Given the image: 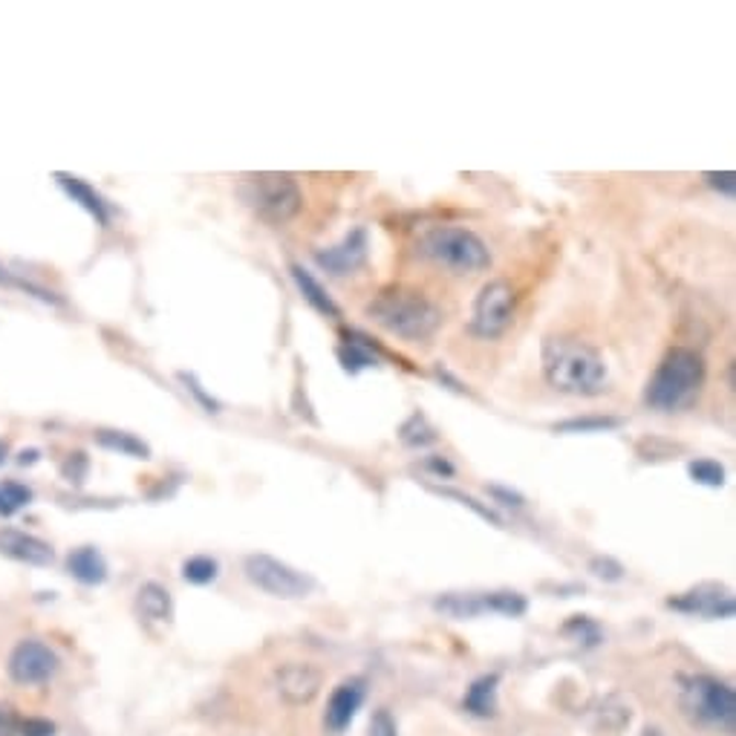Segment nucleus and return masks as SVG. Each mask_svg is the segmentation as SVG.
Listing matches in <instances>:
<instances>
[{"mask_svg":"<svg viewBox=\"0 0 736 736\" xmlns=\"http://www.w3.org/2000/svg\"><path fill=\"white\" fill-rule=\"evenodd\" d=\"M589 570H593L595 578L610 580V584L624 578V566L618 561H612V557H593V561H589Z\"/></svg>","mask_w":736,"mask_h":736,"instance_id":"nucleus-31","label":"nucleus"},{"mask_svg":"<svg viewBox=\"0 0 736 736\" xmlns=\"http://www.w3.org/2000/svg\"><path fill=\"white\" fill-rule=\"evenodd\" d=\"M370 736H399L396 722H393V716H390L388 711H376V713H372Z\"/></svg>","mask_w":736,"mask_h":736,"instance_id":"nucleus-34","label":"nucleus"},{"mask_svg":"<svg viewBox=\"0 0 736 736\" xmlns=\"http://www.w3.org/2000/svg\"><path fill=\"white\" fill-rule=\"evenodd\" d=\"M367 315H370L372 324H379L390 335L407 341L430 338L442 324L439 307L430 298H425L419 289H407V286L381 289L367 307Z\"/></svg>","mask_w":736,"mask_h":736,"instance_id":"nucleus-2","label":"nucleus"},{"mask_svg":"<svg viewBox=\"0 0 736 736\" xmlns=\"http://www.w3.org/2000/svg\"><path fill=\"white\" fill-rule=\"evenodd\" d=\"M367 252H370V238L367 229H353L341 243L330 245V249H318L315 263L330 275H353L367 263Z\"/></svg>","mask_w":736,"mask_h":736,"instance_id":"nucleus-11","label":"nucleus"},{"mask_svg":"<svg viewBox=\"0 0 736 736\" xmlns=\"http://www.w3.org/2000/svg\"><path fill=\"white\" fill-rule=\"evenodd\" d=\"M0 554H7L18 563H30V566H49L56 561V552L49 543L18 529H0Z\"/></svg>","mask_w":736,"mask_h":736,"instance_id":"nucleus-14","label":"nucleus"},{"mask_svg":"<svg viewBox=\"0 0 736 736\" xmlns=\"http://www.w3.org/2000/svg\"><path fill=\"white\" fill-rule=\"evenodd\" d=\"M289 272H292L295 286H298V292L303 295V301H307L309 307L315 309V312H321V315H326V318H341L338 303L330 298V292H326L324 286L318 284L312 272H307L303 266H292Z\"/></svg>","mask_w":736,"mask_h":736,"instance_id":"nucleus-19","label":"nucleus"},{"mask_svg":"<svg viewBox=\"0 0 736 736\" xmlns=\"http://www.w3.org/2000/svg\"><path fill=\"white\" fill-rule=\"evenodd\" d=\"M0 736H21V720L3 705H0Z\"/></svg>","mask_w":736,"mask_h":736,"instance_id":"nucleus-37","label":"nucleus"},{"mask_svg":"<svg viewBox=\"0 0 736 736\" xmlns=\"http://www.w3.org/2000/svg\"><path fill=\"white\" fill-rule=\"evenodd\" d=\"M245 578L252 580L257 589L269 593L272 598H284V601H298L307 598L315 589V580L303 575L301 570H295L289 563L277 561L272 554H249L243 563Z\"/></svg>","mask_w":736,"mask_h":736,"instance_id":"nucleus-7","label":"nucleus"},{"mask_svg":"<svg viewBox=\"0 0 736 736\" xmlns=\"http://www.w3.org/2000/svg\"><path fill=\"white\" fill-rule=\"evenodd\" d=\"M488 491H491V494H494V497L506 499V503H503V506H522V497H520V494H515V491L503 488V485H491Z\"/></svg>","mask_w":736,"mask_h":736,"instance_id":"nucleus-39","label":"nucleus"},{"mask_svg":"<svg viewBox=\"0 0 736 736\" xmlns=\"http://www.w3.org/2000/svg\"><path fill=\"white\" fill-rule=\"evenodd\" d=\"M217 575H220V563L208 554H194L183 563V578L194 586H208L215 584Z\"/></svg>","mask_w":736,"mask_h":736,"instance_id":"nucleus-26","label":"nucleus"},{"mask_svg":"<svg viewBox=\"0 0 736 736\" xmlns=\"http://www.w3.org/2000/svg\"><path fill=\"white\" fill-rule=\"evenodd\" d=\"M688 476L697 485H705V488H722L725 485V468L716 460L688 462Z\"/></svg>","mask_w":736,"mask_h":736,"instance_id":"nucleus-28","label":"nucleus"},{"mask_svg":"<svg viewBox=\"0 0 736 736\" xmlns=\"http://www.w3.org/2000/svg\"><path fill=\"white\" fill-rule=\"evenodd\" d=\"M32 503V491L26 485L15 483V480H7L0 483V515L12 517L15 511H21L24 506Z\"/></svg>","mask_w":736,"mask_h":736,"instance_id":"nucleus-27","label":"nucleus"},{"mask_svg":"<svg viewBox=\"0 0 736 736\" xmlns=\"http://www.w3.org/2000/svg\"><path fill=\"white\" fill-rule=\"evenodd\" d=\"M245 203L254 208V215L272 226H284L292 220L303 206L301 188L292 174H252L243 183Z\"/></svg>","mask_w":736,"mask_h":736,"instance_id":"nucleus-6","label":"nucleus"},{"mask_svg":"<svg viewBox=\"0 0 736 736\" xmlns=\"http://www.w3.org/2000/svg\"><path fill=\"white\" fill-rule=\"evenodd\" d=\"M705 183L711 185L713 191H720V194H725V197H734L736 174H734V171H722V174H716V171H708Z\"/></svg>","mask_w":736,"mask_h":736,"instance_id":"nucleus-32","label":"nucleus"},{"mask_svg":"<svg viewBox=\"0 0 736 736\" xmlns=\"http://www.w3.org/2000/svg\"><path fill=\"white\" fill-rule=\"evenodd\" d=\"M483 603L485 612H499V616L508 618H520L529 610V601L520 593H508V589H503V593H483Z\"/></svg>","mask_w":736,"mask_h":736,"instance_id":"nucleus-25","label":"nucleus"},{"mask_svg":"<svg viewBox=\"0 0 736 736\" xmlns=\"http://www.w3.org/2000/svg\"><path fill=\"white\" fill-rule=\"evenodd\" d=\"M705 384V358L697 349L674 347L647 381L644 402L658 413H679L697 402Z\"/></svg>","mask_w":736,"mask_h":736,"instance_id":"nucleus-3","label":"nucleus"},{"mask_svg":"<svg viewBox=\"0 0 736 736\" xmlns=\"http://www.w3.org/2000/svg\"><path fill=\"white\" fill-rule=\"evenodd\" d=\"M679 705L693 725L720 731L725 736L736 734V693L725 681L713 676H685Z\"/></svg>","mask_w":736,"mask_h":736,"instance_id":"nucleus-4","label":"nucleus"},{"mask_svg":"<svg viewBox=\"0 0 736 736\" xmlns=\"http://www.w3.org/2000/svg\"><path fill=\"white\" fill-rule=\"evenodd\" d=\"M399 439L407 448H428V445H434L439 439V434H436V428L430 425L425 413H413L411 419L402 425V430H399Z\"/></svg>","mask_w":736,"mask_h":736,"instance_id":"nucleus-24","label":"nucleus"},{"mask_svg":"<svg viewBox=\"0 0 736 736\" xmlns=\"http://www.w3.org/2000/svg\"><path fill=\"white\" fill-rule=\"evenodd\" d=\"M136 612L145 618V621H171L174 616V601H171V593H168L162 584H145L139 593H136Z\"/></svg>","mask_w":736,"mask_h":736,"instance_id":"nucleus-20","label":"nucleus"},{"mask_svg":"<svg viewBox=\"0 0 736 736\" xmlns=\"http://www.w3.org/2000/svg\"><path fill=\"white\" fill-rule=\"evenodd\" d=\"M56 180L64 188V194H67L72 203H79V206L84 208V211H88V215L93 217L99 226H107V222H111V206L104 203V197L93 188V185H88L84 180L70 176V174H56Z\"/></svg>","mask_w":736,"mask_h":736,"instance_id":"nucleus-15","label":"nucleus"},{"mask_svg":"<svg viewBox=\"0 0 736 736\" xmlns=\"http://www.w3.org/2000/svg\"><path fill=\"white\" fill-rule=\"evenodd\" d=\"M95 442L107 448V451L125 453V457H134V460H151V448L134 434H125V430H99L95 434Z\"/></svg>","mask_w":736,"mask_h":736,"instance_id":"nucleus-22","label":"nucleus"},{"mask_svg":"<svg viewBox=\"0 0 736 736\" xmlns=\"http://www.w3.org/2000/svg\"><path fill=\"white\" fill-rule=\"evenodd\" d=\"M434 610L442 612L448 618H457V621H465V618H476L485 612L483 593H445L442 598H436Z\"/></svg>","mask_w":736,"mask_h":736,"instance_id":"nucleus-21","label":"nucleus"},{"mask_svg":"<svg viewBox=\"0 0 736 736\" xmlns=\"http://www.w3.org/2000/svg\"><path fill=\"white\" fill-rule=\"evenodd\" d=\"M667 607L676 612H685V616H699L711 618V621H725V618H734L736 603L731 589L720 584H699L688 593L676 595L667 601Z\"/></svg>","mask_w":736,"mask_h":736,"instance_id":"nucleus-10","label":"nucleus"},{"mask_svg":"<svg viewBox=\"0 0 736 736\" xmlns=\"http://www.w3.org/2000/svg\"><path fill=\"white\" fill-rule=\"evenodd\" d=\"M21 736H56V725L49 720L30 716V720H21Z\"/></svg>","mask_w":736,"mask_h":736,"instance_id":"nucleus-36","label":"nucleus"},{"mask_svg":"<svg viewBox=\"0 0 736 736\" xmlns=\"http://www.w3.org/2000/svg\"><path fill=\"white\" fill-rule=\"evenodd\" d=\"M497 685H499L497 674L480 676V679L468 688L465 699H462V708H465L468 713L480 716V720L497 716Z\"/></svg>","mask_w":736,"mask_h":736,"instance_id":"nucleus-18","label":"nucleus"},{"mask_svg":"<svg viewBox=\"0 0 736 736\" xmlns=\"http://www.w3.org/2000/svg\"><path fill=\"white\" fill-rule=\"evenodd\" d=\"M419 252L453 275H476L491 266L488 245L462 226H436L425 231L419 240Z\"/></svg>","mask_w":736,"mask_h":736,"instance_id":"nucleus-5","label":"nucleus"},{"mask_svg":"<svg viewBox=\"0 0 736 736\" xmlns=\"http://www.w3.org/2000/svg\"><path fill=\"white\" fill-rule=\"evenodd\" d=\"M0 284H15V280L7 275V269H0Z\"/></svg>","mask_w":736,"mask_h":736,"instance_id":"nucleus-41","label":"nucleus"},{"mask_svg":"<svg viewBox=\"0 0 736 736\" xmlns=\"http://www.w3.org/2000/svg\"><path fill=\"white\" fill-rule=\"evenodd\" d=\"M67 570L79 584L84 586H99L107 580V561L102 557V552L93 547H81L76 552H70L67 557Z\"/></svg>","mask_w":736,"mask_h":736,"instance_id":"nucleus-16","label":"nucleus"},{"mask_svg":"<svg viewBox=\"0 0 736 736\" xmlns=\"http://www.w3.org/2000/svg\"><path fill=\"white\" fill-rule=\"evenodd\" d=\"M434 491H436V494H442V497L457 499L460 506H468V508H471V511H474V515L483 517V520H488V522H494V526H499V517L494 515V511H491L488 506H480V503H476L474 497H468V494H462V491H451V488H434Z\"/></svg>","mask_w":736,"mask_h":736,"instance_id":"nucleus-30","label":"nucleus"},{"mask_svg":"<svg viewBox=\"0 0 736 736\" xmlns=\"http://www.w3.org/2000/svg\"><path fill=\"white\" fill-rule=\"evenodd\" d=\"M35 457H38V451H24L18 462H21V465H32V462H35Z\"/></svg>","mask_w":736,"mask_h":736,"instance_id":"nucleus-40","label":"nucleus"},{"mask_svg":"<svg viewBox=\"0 0 736 736\" xmlns=\"http://www.w3.org/2000/svg\"><path fill=\"white\" fill-rule=\"evenodd\" d=\"M58 674V656L38 639H26L9 656V676L18 685H44Z\"/></svg>","mask_w":736,"mask_h":736,"instance_id":"nucleus-9","label":"nucleus"},{"mask_svg":"<svg viewBox=\"0 0 736 736\" xmlns=\"http://www.w3.org/2000/svg\"><path fill=\"white\" fill-rule=\"evenodd\" d=\"M324 685V674L309 662H289L277 670V693L286 705H309Z\"/></svg>","mask_w":736,"mask_h":736,"instance_id":"nucleus-12","label":"nucleus"},{"mask_svg":"<svg viewBox=\"0 0 736 736\" xmlns=\"http://www.w3.org/2000/svg\"><path fill=\"white\" fill-rule=\"evenodd\" d=\"M180 379L185 381V388H188L191 393H194V396H197V402L203 404V407H206L208 413H220V404H217L215 399L208 396L206 390H203V384H199V381L194 379V376H188V372H180Z\"/></svg>","mask_w":736,"mask_h":736,"instance_id":"nucleus-33","label":"nucleus"},{"mask_svg":"<svg viewBox=\"0 0 736 736\" xmlns=\"http://www.w3.org/2000/svg\"><path fill=\"white\" fill-rule=\"evenodd\" d=\"M344 344L338 347V361L341 367L347 372H361L370 370V367L379 365V358H376V347H372V341L361 333H344Z\"/></svg>","mask_w":736,"mask_h":736,"instance_id":"nucleus-17","label":"nucleus"},{"mask_svg":"<svg viewBox=\"0 0 736 736\" xmlns=\"http://www.w3.org/2000/svg\"><path fill=\"white\" fill-rule=\"evenodd\" d=\"M425 468H430L436 476H453V465L445 457H428L425 460Z\"/></svg>","mask_w":736,"mask_h":736,"instance_id":"nucleus-38","label":"nucleus"},{"mask_svg":"<svg viewBox=\"0 0 736 736\" xmlns=\"http://www.w3.org/2000/svg\"><path fill=\"white\" fill-rule=\"evenodd\" d=\"M515 289L506 280L485 284L471 312V333L480 338H499L515 321Z\"/></svg>","mask_w":736,"mask_h":736,"instance_id":"nucleus-8","label":"nucleus"},{"mask_svg":"<svg viewBox=\"0 0 736 736\" xmlns=\"http://www.w3.org/2000/svg\"><path fill=\"white\" fill-rule=\"evenodd\" d=\"M642 736H665V734H662V731H658V728H647Z\"/></svg>","mask_w":736,"mask_h":736,"instance_id":"nucleus-42","label":"nucleus"},{"mask_svg":"<svg viewBox=\"0 0 736 736\" xmlns=\"http://www.w3.org/2000/svg\"><path fill=\"white\" fill-rule=\"evenodd\" d=\"M624 422L618 416H575V419H563L554 425L557 434H610L618 430Z\"/></svg>","mask_w":736,"mask_h":736,"instance_id":"nucleus-23","label":"nucleus"},{"mask_svg":"<svg viewBox=\"0 0 736 736\" xmlns=\"http://www.w3.org/2000/svg\"><path fill=\"white\" fill-rule=\"evenodd\" d=\"M84 474H88V457L84 453H70V460L64 462V476L70 483H81Z\"/></svg>","mask_w":736,"mask_h":736,"instance_id":"nucleus-35","label":"nucleus"},{"mask_svg":"<svg viewBox=\"0 0 736 736\" xmlns=\"http://www.w3.org/2000/svg\"><path fill=\"white\" fill-rule=\"evenodd\" d=\"M563 633L572 635L575 642H584L586 647H595V644L601 642V626L586 616H572L570 624L563 626Z\"/></svg>","mask_w":736,"mask_h":736,"instance_id":"nucleus-29","label":"nucleus"},{"mask_svg":"<svg viewBox=\"0 0 736 736\" xmlns=\"http://www.w3.org/2000/svg\"><path fill=\"white\" fill-rule=\"evenodd\" d=\"M3 460H7V445L0 442V465H3Z\"/></svg>","mask_w":736,"mask_h":736,"instance_id":"nucleus-43","label":"nucleus"},{"mask_svg":"<svg viewBox=\"0 0 736 736\" xmlns=\"http://www.w3.org/2000/svg\"><path fill=\"white\" fill-rule=\"evenodd\" d=\"M367 697V685L365 679H347L341 681L338 688L333 690V697L326 702V713H324V725L333 734H344L349 728V722L356 720L358 708L365 705Z\"/></svg>","mask_w":736,"mask_h":736,"instance_id":"nucleus-13","label":"nucleus"},{"mask_svg":"<svg viewBox=\"0 0 736 736\" xmlns=\"http://www.w3.org/2000/svg\"><path fill=\"white\" fill-rule=\"evenodd\" d=\"M543 376L554 390L570 396H601L610 388L603 356L578 338L543 341Z\"/></svg>","mask_w":736,"mask_h":736,"instance_id":"nucleus-1","label":"nucleus"}]
</instances>
